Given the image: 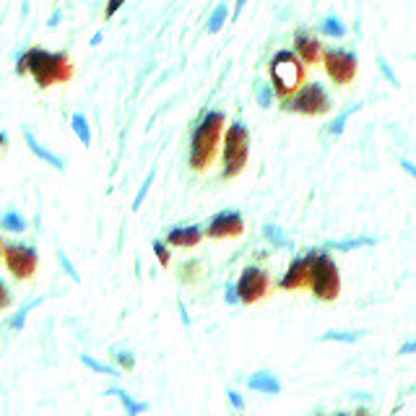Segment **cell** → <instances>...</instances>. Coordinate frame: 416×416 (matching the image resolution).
Returning a JSON list of instances; mask_svg holds the SVG:
<instances>
[{
    "mask_svg": "<svg viewBox=\"0 0 416 416\" xmlns=\"http://www.w3.org/2000/svg\"><path fill=\"white\" fill-rule=\"evenodd\" d=\"M416 352V341H406V344L400 346V357H406V354H414Z\"/></svg>",
    "mask_w": 416,
    "mask_h": 416,
    "instance_id": "cell-37",
    "label": "cell"
},
{
    "mask_svg": "<svg viewBox=\"0 0 416 416\" xmlns=\"http://www.w3.org/2000/svg\"><path fill=\"white\" fill-rule=\"evenodd\" d=\"M255 96H258V104L263 107V110H268L273 102H276V94H273V86L268 83V81L258 79L255 81Z\"/></svg>",
    "mask_w": 416,
    "mask_h": 416,
    "instance_id": "cell-23",
    "label": "cell"
},
{
    "mask_svg": "<svg viewBox=\"0 0 416 416\" xmlns=\"http://www.w3.org/2000/svg\"><path fill=\"white\" fill-rule=\"evenodd\" d=\"M81 362L86 364L88 369H94L99 375H110V377H120V369L112 367V364H104V362H96L91 354H81Z\"/></svg>",
    "mask_w": 416,
    "mask_h": 416,
    "instance_id": "cell-26",
    "label": "cell"
},
{
    "mask_svg": "<svg viewBox=\"0 0 416 416\" xmlns=\"http://www.w3.org/2000/svg\"><path fill=\"white\" fill-rule=\"evenodd\" d=\"M154 253H156V260H159V265H164V268H167L169 260H172V255H169L167 245H164L161 240H154Z\"/></svg>",
    "mask_w": 416,
    "mask_h": 416,
    "instance_id": "cell-30",
    "label": "cell"
},
{
    "mask_svg": "<svg viewBox=\"0 0 416 416\" xmlns=\"http://www.w3.org/2000/svg\"><path fill=\"white\" fill-rule=\"evenodd\" d=\"M400 167L406 169V172H408V175H411V177H416V167H414V164H411V161H408V159H400Z\"/></svg>",
    "mask_w": 416,
    "mask_h": 416,
    "instance_id": "cell-39",
    "label": "cell"
},
{
    "mask_svg": "<svg viewBox=\"0 0 416 416\" xmlns=\"http://www.w3.org/2000/svg\"><path fill=\"white\" fill-rule=\"evenodd\" d=\"M11 304H13V294H11L8 284L0 279V310H8Z\"/></svg>",
    "mask_w": 416,
    "mask_h": 416,
    "instance_id": "cell-32",
    "label": "cell"
},
{
    "mask_svg": "<svg viewBox=\"0 0 416 416\" xmlns=\"http://www.w3.org/2000/svg\"><path fill=\"white\" fill-rule=\"evenodd\" d=\"M268 73H271L273 94L279 99L294 94L307 81V65L294 55V50H279L268 63Z\"/></svg>",
    "mask_w": 416,
    "mask_h": 416,
    "instance_id": "cell-4",
    "label": "cell"
},
{
    "mask_svg": "<svg viewBox=\"0 0 416 416\" xmlns=\"http://www.w3.org/2000/svg\"><path fill=\"white\" fill-rule=\"evenodd\" d=\"M122 6H125V0H107V8H104V18L110 21V18H112L115 13H117V11L122 8Z\"/></svg>",
    "mask_w": 416,
    "mask_h": 416,
    "instance_id": "cell-34",
    "label": "cell"
},
{
    "mask_svg": "<svg viewBox=\"0 0 416 416\" xmlns=\"http://www.w3.org/2000/svg\"><path fill=\"white\" fill-rule=\"evenodd\" d=\"M0 255H3V240H0Z\"/></svg>",
    "mask_w": 416,
    "mask_h": 416,
    "instance_id": "cell-41",
    "label": "cell"
},
{
    "mask_svg": "<svg viewBox=\"0 0 416 416\" xmlns=\"http://www.w3.org/2000/svg\"><path fill=\"white\" fill-rule=\"evenodd\" d=\"M263 237L271 242L273 248H289L291 245V240L284 234V229L279 224H263Z\"/></svg>",
    "mask_w": 416,
    "mask_h": 416,
    "instance_id": "cell-21",
    "label": "cell"
},
{
    "mask_svg": "<svg viewBox=\"0 0 416 416\" xmlns=\"http://www.w3.org/2000/svg\"><path fill=\"white\" fill-rule=\"evenodd\" d=\"M154 177H156V172H149V177H146V183L141 185V190H138V195H136V200H133V211H138L141 208V203H144V198H146V192H149V187H151V183H154Z\"/></svg>",
    "mask_w": 416,
    "mask_h": 416,
    "instance_id": "cell-29",
    "label": "cell"
},
{
    "mask_svg": "<svg viewBox=\"0 0 416 416\" xmlns=\"http://www.w3.org/2000/svg\"><path fill=\"white\" fill-rule=\"evenodd\" d=\"M11 144V138H8V133H3V130H0V149H6V146Z\"/></svg>",
    "mask_w": 416,
    "mask_h": 416,
    "instance_id": "cell-40",
    "label": "cell"
},
{
    "mask_svg": "<svg viewBox=\"0 0 416 416\" xmlns=\"http://www.w3.org/2000/svg\"><path fill=\"white\" fill-rule=\"evenodd\" d=\"M307 289L320 302H336L338 296H341V271H338L336 260L328 253H318L315 255L312 273H310V287Z\"/></svg>",
    "mask_w": 416,
    "mask_h": 416,
    "instance_id": "cell-6",
    "label": "cell"
},
{
    "mask_svg": "<svg viewBox=\"0 0 416 416\" xmlns=\"http://www.w3.org/2000/svg\"><path fill=\"white\" fill-rule=\"evenodd\" d=\"M42 299H45V296H40V299H32V302L26 304V307H21V310H18L16 315H13V318L8 320V328L11 330H21V328H24V325H26V315H29L34 307H40Z\"/></svg>",
    "mask_w": 416,
    "mask_h": 416,
    "instance_id": "cell-27",
    "label": "cell"
},
{
    "mask_svg": "<svg viewBox=\"0 0 416 416\" xmlns=\"http://www.w3.org/2000/svg\"><path fill=\"white\" fill-rule=\"evenodd\" d=\"M224 299H226V304H240V296H237V289H234V284H226Z\"/></svg>",
    "mask_w": 416,
    "mask_h": 416,
    "instance_id": "cell-35",
    "label": "cell"
},
{
    "mask_svg": "<svg viewBox=\"0 0 416 416\" xmlns=\"http://www.w3.org/2000/svg\"><path fill=\"white\" fill-rule=\"evenodd\" d=\"M377 68H380V73H383L385 79H388V83H393V86H398V76L393 73L391 63H388L385 57H377Z\"/></svg>",
    "mask_w": 416,
    "mask_h": 416,
    "instance_id": "cell-31",
    "label": "cell"
},
{
    "mask_svg": "<svg viewBox=\"0 0 416 416\" xmlns=\"http://www.w3.org/2000/svg\"><path fill=\"white\" fill-rule=\"evenodd\" d=\"M203 242V226L200 224H187V226H175L167 234V245L172 248H198Z\"/></svg>",
    "mask_w": 416,
    "mask_h": 416,
    "instance_id": "cell-13",
    "label": "cell"
},
{
    "mask_svg": "<svg viewBox=\"0 0 416 416\" xmlns=\"http://www.w3.org/2000/svg\"><path fill=\"white\" fill-rule=\"evenodd\" d=\"M57 260H60V265L65 268V273H68V276H71V279L76 281V284H79V281H81V279H79V271L73 268V263L68 260V255H65L63 250H57Z\"/></svg>",
    "mask_w": 416,
    "mask_h": 416,
    "instance_id": "cell-33",
    "label": "cell"
},
{
    "mask_svg": "<svg viewBox=\"0 0 416 416\" xmlns=\"http://www.w3.org/2000/svg\"><path fill=\"white\" fill-rule=\"evenodd\" d=\"M362 338V330H328L323 333L320 341H338V344H357Z\"/></svg>",
    "mask_w": 416,
    "mask_h": 416,
    "instance_id": "cell-24",
    "label": "cell"
},
{
    "mask_svg": "<svg viewBox=\"0 0 416 416\" xmlns=\"http://www.w3.org/2000/svg\"><path fill=\"white\" fill-rule=\"evenodd\" d=\"M375 237H349V240H341V242H325V250H359V248H369V245H375Z\"/></svg>",
    "mask_w": 416,
    "mask_h": 416,
    "instance_id": "cell-17",
    "label": "cell"
},
{
    "mask_svg": "<svg viewBox=\"0 0 416 416\" xmlns=\"http://www.w3.org/2000/svg\"><path fill=\"white\" fill-rule=\"evenodd\" d=\"M226 128V115L219 112V110H211V112L203 115V120L195 125L190 138V154H187V161L195 172H208L214 167V159L219 154V146H221V136H224Z\"/></svg>",
    "mask_w": 416,
    "mask_h": 416,
    "instance_id": "cell-2",
    "label": "cell"
},
{
    "mask_svg": "<svg viewBox=\"0 0 416 416\" xmlns=\"http://www.w3.org/2000/svg\"><path fill=\"white\" fill-rule=\"evenodd\" d=\"M0 226L6 229V232H13V234H21L29 229V224H26V219L18 214V211H6L3 216H0Z\"/></svg>",
    "mask_w": 416,
    "mask_h": 416,
    "instance_id": "cell-18",
    "label": "cell"
},
{
    "mask_svg": "<svg viewBox=\"0 0 416 416\" xmlns=\"http://www.w3.org/2000/svg\"><path fill=\"white\" fill-rule=\"evenodd\" d=\"M107 395H117V398L122 400V406H125V411H128L130 416H136V414H141V411H146V403H141V400H133L128 395V393L125 391H120V388H110V391H107Z\"/></svg>",
    "mask_w": 416,
    "mask_h": 416,
    "instance_id": "cell-22",
    "label": "cell"
},
{
    "mask_svg": "<svg viewBox=\"0 0 416 416\" xmlns=\"http://www.w3.org/2000/svg\"><path fill=\"white\" fill-rule=\"evenodd\" d=\"M250 0H237V6H234V21L242 16V11H245V6H248Z\"/></svg>",
    "mask_w": 416,
    "mask_h": 416,
    "instance_id": "cell-38",
    "label": "cell"
},
{
    "mask_svg": "<svg viewBox=\"0 0 416 416\" xmlns=\"http://www.w3.org/2000/svg\"><path fill=\"white\" fill-rule=\"evenodd\" d=\"M359 110H362V104H352V107H346L344 112L338 115L336 120L328 125V133H330V136H341V133H344V128H346V122H349V117H352L354 112H359Z\"/></svg>",
    "mask_w": 416,
    "mask_h": 416,
    "instance_id": "cell-25",
    "label": "cell"
},
{
    "mask_svg": "<svg viewBox=\"0 0 416 416\" xmlns=\"http://www.w3.org/2000/svg\"><path fill=\"white\" fill-rule=\"evenodd\" d=\"M245 232V219L240 211H219L203 226V237L211 240H226V237H240Z\"/></svg>",
    "mask_w": 416,
    "mask_h": 416,
    "instance_id": "cell-10",
    "label": "cell"
},
{
    "mask_svg": "<svg viewBox=\"0 0 416 416\" xmlns=\"http://www.w3.org/2000/svg\"><path fill=\"white\" fill-rule=\"evenodd\" d=\"M3 260H6V268L13 279L18 281H29L37 273V265H40V253L32 245H18V242H3Z\"/></svg>",
    "mask_w": 416,
    "mask_h": 416,
    "instance_id": "cell-8",
    "label": "cell"
},
{
    "mask_svg": "<svg viewBox=\"0 0 416 416\" xmlns=\"http://www.w3.org/2000/svg\"><path fill=\"white\" fill-rule=\"evenodd\" d=\"M320 34L333 37V40H344L346 34H349V29H346V24L336 16V13H328V16L320 21Z\"/></svg>",
    "mask_w": 416,
    "mask_h": 416,
    "instance_id": "cell-16",
    "label": "cell"
},
{
    "mask_svg": "<svg viewBox=\"0 0 416 416\" xmlns=\"http://www.w3.org/2000/svg\"><path fill=\"white\" fill-rule=\"evenodd\" d=\"M281 110L294 115H307V117H320V115H328L333 110V99L320 81H304L294 94L281 99Z\"/></svg>",
    "mask_w": 416,
    "mask_h": 416,
    "instance_id": "cell-5",
    "label": "cell"
},
{
    "mask_svg": "<svg viewBox=\"0 0 416 416\" xmlns=\"http://www.w3.org/2000/svg\"><path fill=\"white\" fill-rule=\"evenodd\" d=\"M226 18H229V6H226V3H219L216 8H214V13L208 16V24H206L208 34L221 32V26L226 24Z\"/></svg>",
    "mask_w": 416,
    "mask_h": 416,
    "instance_id": "cell-20",
    "label": "cell"
},
{
    "mask_svg": "<svg viewBox=\"0 0 416 416\" xmlns=\"http://www.w3.org/2000/svg\"><path fill=\"white\" fill-rule=\"evenodd\" d=\"M315 250H310L307 255H299L294 263L289 265L287 273L279 279L281 291H296V289H307L310 287V273H312V260H315Z\"/></svg>",
    "mask_w": 416,
    "mask_h": 416,
    "instance_id": "cell-11",
    "label": "cell"
},
{
    "mask_svg": "<svg viewBox=\"0 0 416 416\" xmlns=\"http://www.w3.org/2000/svg\"><path fill=\"white\" fill-rule=\"evenodd\" d=\"M32 76L40 88L68 83L73 79V63L68 52H52L45 47H29L16 57V76Z\"/></svg>",
    "mask_w": 416,
    "mask_h": 416,
    "instance_id": "cell-1",
    "label": "cell"
},
{
    "mask_svg": "<svg viewBox=\"0 0 416 416\" xmlns=\"http://www.w3.org/2000/svg\"><path fill=\"white\" fill-rule=\"evenodd\" d=\"M234 289H237L240 304H255L271 294V276H268V271H263L260 265H248V268L240 273V279H237Z\"/></svg>",
    "mask_w": 416,
    "mask_h": 416,
    "instance_id": "cell-9",
    "label": "cell"
},
{
    "mask_svg": "<svg viewBox=\"0 0 416 416\" xmlns=\"http://www.w3.org/2000/svg\"><path fill=\"white\" fill-rule=\"evenodd\" d=\"M115 362H117L122 369H128V372L136 367V357H133V352H128V349H117V352H115Z\"/></svg>",
    "mask_w": 416,
    "mask_h": 416,
    "instance_id": "cell-28",
    "label": "cell"
},
{
    "mask_svg": "<svg viewBox=\"0 0 416 416\" xmlns=\"http://www.w3.org/2000/svg\"><path fill=\"white\" fill-rule=\"evenodd\" d=\"M248 388L255 393H265V395H279L281 383L276 380V375L271 372H255V375L248 380Z\"/></svg>",
    "mask_w": 416,
    "mask_h": 416,
    "instance_id": "cell-15",
    "label": "cell"
},
{
    "mask_svg": "<svg viewBox=\"0 0 416 416\" xmlns=\"http://www.w3.org/2000/svg\"><path fill=\"white\" fill-rule=\"evenodd\" d=\"M221 177L234 180L248 167L250 159V128L242 120H234L221 136Z\"/></svg>",
    "mask_w": 416,
    "mask_h": 416,
    "instance_id": "cell-3",
    "label": "cell"
},
{
    "mask_svg": "<svg viewBox=\"0 0 416 416\" xmlns=\"http://www.w3.org/2000/svg\"><path fill=\"white\" fill-rule=\"evenodd\" d=\"M24 141H26V146H29V151L37 156V159H42L45 164H50L52 169H63L65 167V161L57 156V154H52L47 149V146H42L40 141H37V136H34L32 130H24Z\"/></svg>",
    "mask_w": 416,
    "mask_h": 416,
    "instance_id": "cell-14",
    "label": "cell"
},
{
    "mask_svg": "<svg viewBox=\"0 0 416 416\" xmlns=\"http://www.w3.org/2000/svg\"><path fill=\"white\" fill-rule=\"evenodd\" d=\"M71 125H73V133L79 138L83 146H91V128H88V120L83 112H73L71 117Z\"/></svg>",
    "mask_w": 416,
    "mask_h": 416,
    "instance_id": "cell-19",
    "label": "cell"
},
{
    "mask_svg": "<svg viewBox=\"0 0 416 416\" xmlns=\"http://www.w3.org/2000/svg\"><path fill=\"white\" fill-rule=\"evenodd\" d=\"M320 63L328 73V79L338 86L354 83L357 73H359V55L346 47H325L320 55Z\"/></svg>",
    "mask_w": 416,
    "mask_h": 416,
    "instance_id": "cell-7",
    "label": "cell"
},
{
    "mask_svg": "<svg viewBox=\"0 0 416 416\" xmlns=\"http://www.w3.org/2000/svg\"><path fill=\"white\" fill-rule=\"evenodd\" d=\"M294 55L304 65H318L323 55V42L310 29H296L294 32Z\"/></svg>",
    "mask_w": 416,
    "mask_h": 416,
    "instance_id": "cell-12",
    "label": "cell"
},
{
    "mask_svg": "<svg viewBox=\"0 0 416 416\" xmlns=\"http://www.w3.org/2000/svg\"><path fill=\"white\" fill-rule=\"evenodd\" d=\"M229 400H232V406L237 408V411H242V408H245V400H242V395L237 391H229Z\"/></svg>",
    "mask_w": 416,
    "mask_h": 416,
    "instance_id": "cell-36",
    "label": "cell"
}]
</instances>
